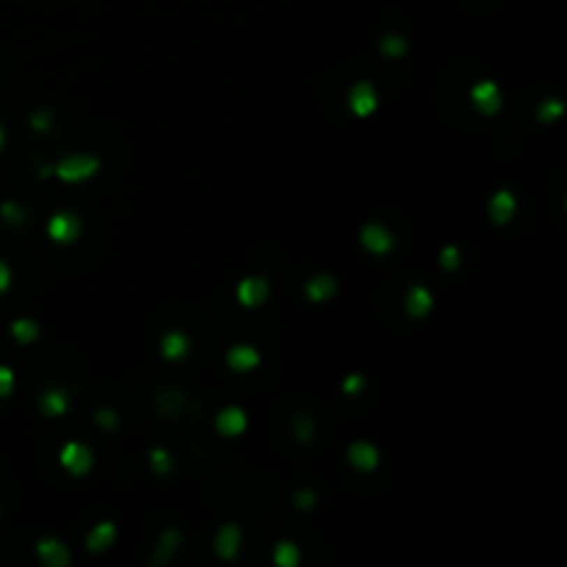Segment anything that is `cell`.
Instances as JSON below:
<instances>
[{"label": "cell", "mask_w": 567, "mask_h": 567, "mask_svg": "<svg viewBox=\"0 0 567 567\" xmlns=\"http://www.w3.org/2000/svg\"><path fill=\"white\" fill-rule=\"evenodd\" d=\"M487 211H490L493 224H509L515 219V211H517V200H515V194L509 189H498Z\"/></svg>", "instance_id": "obj_11"}, {"label": "cell", "mask_w": 567, "mask_h": 567, "mask_svg": "<svg viewBox=\"0 0 567 567\" xmlns=\"http://www.w3.org/2000/svg\"><path fill=\"white\" fill-rule=\"evenodd\" d=\"M213 548H216V554H219L224 562L235 559L238 551H241V529H238L235 523H224V526L219 529V534H216Z\"/></svg>", "instance_id": "obj_9"}, {"label": "cell", "mask_w": 567, "mask_h": 567, "mask_svg": "<svg viewBox=\"0 0 567 567\" xmlns=\"http://www.w3.org/2000/svg\"><path fill=\"white\" fill-rule=\"evenodd\" d=\"M42 410H45V415H50V418H61V415L70 410L67 393L59 390V388H50V390L42 396Z\"/></svg>", "instance_id": "obj_18"}, {"label": "cell", "mask_w": 567, "mask_h": 567, "mask_svg": "<svg viewBox=\"0 0 567 567\" xmlns=\"http://www.w3.org/2000/svg\"><path fill=\"white\" fill-rule=\"evenodd\" d=\"M94 421L103 426V429H117V413H114L111 407H100L97 415H94Z\"/></svg>", "instance_id": "obj_31"}, {"label": "cell", "mask_w": 567, "mask_h": 567, "mask_svg": "<svg viewBox=\"0 0 567 567\" xmlns=\"http://www.w3.org/2000/svg\"><path fill=\"white\" fill-rule=\"evenodd\" d=\"M349 462L355 465L357 471H362V473H368V471H376V465H379V451H376V446H371V443H365V440H355L352 446H349Z\"/></svg>", "instance_id": "obj_12"}, {"label": "cell", "mask_w": 567, "mask_h": 567, "mask_svg": "<svg viewBox=\"0 0 567 567\" xmlns=\"http://www.w3.org/2000/svg\"><path fill=\"white\" fill-rule=\"evenodd\" d=\"M114 540H117V526L111 520H103L89 531L86 548H89V554H103V551H108L114 545Z\"/></svg>", "instance_id": "obj_15"}, {"label": "cell", "mask_w": 567, "mask_h": 567, "mask_svg": "<svg viewBox=\"0 0 567 567\" xmlns=\"http://www.w3.org/2000/svg\"><path fill=\"white\" fill-rule=\"evenodd\" d=\"M432 304H434V296H432V290L424 288V285H413V288L407 290V296H404V310H407L413 318L429 316Z\"/></svg>", "instance_id": "obj_14"}, {"label": "cell", "mask_w": 567, "mask_h": 567, "mask_svg": "<svg viewBox=\"0 0 567 567\" xmlns=\"http://www.w3.org/2000/svg\"><path fill=\"white\" fill-rule=\"evenodd\" d=\"M341 388H344L346 396H357V393H362V388H365V376H362V374H349V376L341 382Z\"/></svg>", "instance_id": "obj_27"}, {"label": "cell", "mask_w": 567, "mask_h": 567, "mask_svg": "<svg viewBox=\"0 0 567 567\" xmlns=\"http://www.w3.org/2000/svg\"><path fill=\"white\" fill-rule=\"evenodd\" d=\"M459 263H462V252H459V246H454V244L443 246V252H440V266H443L446 272H457Z\"/></svg>", "instance_id": "obj_24"}, {"label": "cell", "mask_w": 567, "mask_h": 567, "mask_svg": "<svg viewBox=\"0 0 567 567\" xmlns=\"http://www.w3.org/2000/svg\"><path fill=\"white\" fill-rule=\"evenodd\" d=\"M235 299L241 307H260L269 299V280L266 277H244L235 285Z\"/></svg>", "instance_id": "obj_6"}, {"label": "cell", "mask_w": 567, "mask_h": 567, "mask_svg": "<svg viewBox=\"0 0 567 567\" xmlns=\"http://www.w3.org/2000/svg\"><path fill=\"white\" fill-rule=\"evenodd\" d=\"M28 125H31V131H36V133H47L53 122H50V114H47V111H39V114H31Z\"/></svg>", "instance_id": "obj_28"}, {"label": "cell", "mask_w": 567, "mask_h": 567, "mask_svg": "<svg viewBox=\"0 0 567 567\" xmlns=\"http://www.w3.org/2000/svg\"><path fill=\"white\" fill-rule=\"evenodd\" d=\"M293 506L296 509H313L316 506V496L310 490H299V493H293Z\"/></svg>", "instance_id": "obj_32"}, {"label": "cell", "mask_w": 567, "mask_h": 567, "mask_svg": "<svg viewBox=\"0 0 567 567\" xmlns=\"http://www.w3.org/2000/svg\"><path fill=\"white\" fill-rule=\"evenodd\" d=\"M379 47H382V53H385L388 59H402V56L407 53V39L399 36V34H388V36H382Z\"/></svg>", "instance_id": "obj_21"}, {"label": "cell", "mask_w": 567, "mask_h": 567, "mask_svg": "<svg viewBox=\"0 0 567 567\" xmlns=\"http://www.w3.org/2000/svg\"><path fill=\"white\" fill-rule=\"evenodd\" d=\"M11 335L20 344H34L39 338V324L31 321V318H14L11 321Z\"/></svg>", "instance_id": "obj_20"}, {"label": "cell", "mask_w": 567, "mask_h": 567, "mask_svg": "<svg viewBox=\"0 0 567 567\" xmlns=\"http://www.w3.org/2000/svg\"><path fill=\"white\" fill-rule=\"evenodd\" d=\"M177 545H180V534L175 531V529H169V531H163L161 534V543H158V559H166V557H172L175 551H177Z\"/></svg>", "instance_id": "obj_25"}, {"label": "cell", "mask_w": 567, "mask_h": 567, "mask_svg": "<svg viewBox=\"0 0 567 567\" xmlns=\"http://www.w3.org/2000/svg\"><path fill=\"white\" fill-rule=\"evenodd\" d=\"M379 105V94L374 89L371 80H357L349 91V108L355 111V117H371Z\"/></svg>", "instance_id": "obj_7"}, {"label": "cell", "mask_w": 567, "mask_h": 567, "mask_svg": "<svg viewBox=\"0 0 567 567\" xmlns=\"http://www.w3.org/2000/svg\"><path fill=\"white\" fill-rule=\"evenodd\" d=\"M227 365L233 371H238V374H246V371L260 365V352L255 346H249V344H238V346H233L227 352Z\"/></svg>", "instance_id": "obj_13"}, {"label": "cell", "mask_w": 567, "mask_h": 567, "mask_svg": "<svg viewBox=\"0 0 567 567\" xmlns=\"http://www.w3.org/2000/svg\"><path fill=\"white\" fill-rule=\"evenodd\" d=\"M80 230H83V221L80 216H75L72 211H61V213H53L50 221H47V238L53 244H75L80 238Z\"/></svg>", "instance_id": "obj_2"}, {"label": "cell", "mask_w": 567, "mask_h": 567, "mask_svg": "<svg viewBox=\"0 0 567 567\" xmlns=\"http://www.w3.org/2000/svg\"><path fill=\"white\" fill-rule=\"evenodd\" d=\"M36 557H39L47 567H67L72 559L70 548H67L61 540H56V537H45V540H39V543H36Z\"/></svg>", "instance_id": "obj_8"}, {"label": "cell", "mask_w": 567, "mask_h": 567, "mask_svg": "<svg viewBox=\"0 0 567 567\" xmlns=\"http://www.w3.org/2000/svg\"><path fill=\"white\" fill-rule=\"evenodd\" d=\"M272 559H274V565H277V567H296V565H299V559H302V551H299V545H296V543H290V540H280V543L274 545Z\"/></svg>", "instance_id": "obj_19"}, {"label": "cell", "mask_w": 567, "mask_h": 567, "mask_svg": "<svg viewBox=\"0 0 567 567\" xmlns=\"http://www.w3.org/2000/svg\"><path fill=\"white\" fill-rule=\"evenodd\" d=\"M471 103H473V108H476L479 114L496 117L498 111H501V105H503V94H501L496 80H479V83L471 89Z\"/></svg>", "instance_id": "obj_4"}, {"label": "cell", "mask_w": 567, "mask_h": 567, "mask_svg": "<svg viewBox=\"0 0 567 567\" xmlns=\"http://www.w3.org/2000/svg\"><path fill=\"white\" fill-rule=\"evenodd\" d=\"M3 144H6V131L0 128V149H3Z\"/></svg>", "instance_id": "obj_34"}, {"label": "cell", "mask_w": 567, "mask_h": 567, "mask_svg": "<svg viewBox=\"0 0 567 567\" xmlns=\"http://www.w3.org/2000/svg\"><path fill=\"white\" fill-rule=\"evenodd\" d=\"M293 434H296V440L310 443V440H313V426H310V421H307V418H296V421H293Z\"/></svg>", "instance_id": "obj_30"}, {"label": "cell", "mask_w": 567, "mask_h": 567, "mask_svg": "<svg viewBox=\"0 0 567 567\" xmlns=\"http://www.w3.org/2000/svg\"><path fill=\"white\" fill-rule=\"evenodd\" d=\"M147 459H149V465H152V471H155L158 476H166V473L172 471V454H169L166 448H161V446H155Z\"/></svg>", "instance_id": "obj_23"}, {"label": "cell", "mask_w": 567, "mask_h": 567, "mask_svg": "<svg viewBox=\"0 0 567 567\" xmlns=\"http://www.w3.org/2000/svg\"><path fill=\"white\" fill-rule=\"evenodd\" d=\"M360 244H362L368 252H374V255H388V252L396 246V238H393V233H390L385 224L371 221V224H365V227L360 230Z\"/></svg>", "instance_id": "obj_5"}, {"label": "cell", "mask_w": 567, "mask_h": 567, "mask_svg": "<svg viewBox=\"0 0 567 567\" xmlns=\"http://www.w3.org/2000/svg\"><path fill=\"white\" fill-rule=\"evenodd\" d=\"M161 355L166 360H183L189 355V338L183 332H166L161 338Z\"/></svg>", "instance_id": "obj_17"}, {"label": "cell", "mask_w": 567, "mask_h": 567, "mask_svg": "<svg viewBox=\"0 0 567 567\" xmlns=\"http://www.w3.org/2000/svg\"><path fill=\"white\" fill-rule=\"evenodd\" d=\"M0 216H3L8 224H22V221L28 219V213L22 211L17 202H3V205H0Z\"/></svg>", "instance_id": "obj_26"}, {"label": "cell", "mask_w": 567, "mask_h": 567, "mask_svg": "<svg viewBox=\"0 0 567 567\" xmlns=\"http://www.w3.org/2000/svg\"><path fill=\"white\" fill-rule=\"evenodd\" d=\"M100 172V158L94 155H70L53 166V175L64 183H83Z\"/></svg>", "instance_id": "obj_1"}, {"label": "cell", "mask_w": 567, "mask_h": 567, "mask_svg": "<svg viewBox=\"0 0 567 567\" xmlns=\"http://www.w3.org/2000/svg\"><path fill=\"white\" fill-rule=\"evenodd\" d=\"M11 390H14V371L8 365H0V399L11 396Z\"/></svg>", "instance_id": "obj_29"}, {"label": "cell", "mask_w": 567, "mask_h": 567, "mask_svg": "<svg viewBox=\"0 0 567 567\" xmlns=\"http://www.w3.org/2000/svg\"><path fill=\"white\" fill-rule=\"evenodd\" d=\"M246 426H249V421H246V413L241 407H224L216 415V429L224 437H238V434L246 432Z\"/></svg>", "instance_id": "obj_10"}, {"label": "cell", "mask_w": 567, "mask_h": 567, "mask_svg": "<svg viewBox=\"0 0 567 567\" xmlns=\"http://www.w3.org/2000/svg\"><path fill=\"white\" fill-rule=\"evenodd\" d=\"M304 293H307V299H310V302H316V304L330 302V299L335 296V280H332L330 274H316V277H310V280H307V285H304Z\"/></svg>", "instance_id": "obj_16"}, {"label": "cell", "mask_w": 567, "mask_h": 567, "mask_svg": "<svg viewBox=\"0 0 567 567\" xmlns=\"http://www.w3.org/2000/svg\"><path fill=\"white\" fill-rule=\"evenodd\" d=\"M59 462L64 465V471L72 473V476H86L94 465V454L86 443H78V440H70L61 446L59 451Z\"/></svg>", "instance_id": "obj_3"}, {"label": "cell", "mask_w": 567, "mask_h": 567, "mask_svg": "<svg viewBox=\"0 0 567 567\" xmlns=\"http://www.w3.org/2000/svg\"><path fill=\"white\" fill-rule=\"evenodd\" d=\"M8 285H11V269H8V263L0 260V293L8 290Z\"/></svg>", "instance_id": "obj_33"}, {"label": "cell", "mask_w": 567, "mask_h": 567, "mask_svg": "<svg viewBox=\"0 0 567 567\" xmlns=\"http://www.w3.org/2000/svg\"><path fill=\"white\" fill-rule=\"evenodd\" d=\"M562 114H565V103H562L559 97H551V100H545V103L537 108V119L545 122V125L554 122V119H559Z\"/></svg>", "instance_id": "obj_22"}]
</instances>
